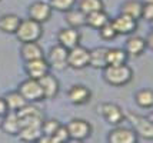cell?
<instances>
[{
    "mask_svg": "<svg viewBox=\"0 0 153 143\" xmlns=\"http://www.w3.org/2000/svg\"><path fill=\"white\" fill-rule=\"evenodd\" d=\"M14 34H16L17 40L22 43L39 41L43 36V24L33 19H22Z\"/></svg>",
    "mask_w": 153,
    "mask_h": 143,
    "instance_id": "obj_2",
    "label": "cell"
},
{
    "mask_svg": "<svg viewBox=\"0 0 153 143\" xmlns=\"http://www.w3.org/2000/svg\"><path fill=\"white\" fill-rule=\"evenodd\" d=\"M60 124H62V123H60L59 120H56V119H43L42 126H40V129H42V135L52 136L54 132L59 129Z\"/></svg>",
    "mask_w": 153,
    "mask_h": 143,
    "instance_id": "obj_30",
    "label": "cell"
},
{
    "mask_svg": "<svg viewBox=\"0 0 153 143\" xmlns=\"http://www.w3.org/2000/svg\"><path fill=\"white\" fill-rule=\"evenodd\" d=\"M1 129L4 130L6 133L12 135V136H17L20 132V119L17 116V112H12L9 110L6 115L1 117Z\"/></svg>",
    "mask_w": 153,
    "mask_h": 143,
    "instance_id": "obj_18",
    "label": "cell"
},
{
    "mask_svg": "<svg viewBox=\"0 0 153 143\" xmlns=\"http://www.w3.org/2000/svg\"><path fill=\"white\" fill-rule=\"evenodd\" d=\"M67 52L69 50L66 47H63L62 44H59V43L53 47H50L46 59L50 69L57 70V72H62V70L67 69Z\"/></svg>",
    "mask_w": 153,
    "mask_h": 143,
    "instance_id": "obj_7",
    "label": "cell"
},
{
    "mask_svg": "<svg viewBox=\"0 0 153 143\" xmlns=\"http://www.w3.org/2000/svg\"><path fill=\"white\" fill-rule=\"evenodd\" d=\"M103 70V79L107 84L113 87H120L126 86L127 83L133 80V69L130 67L127 63L117 64V66H106Z\"/></svg>",
    "mask_w": 153,
    "mask_h": 143,
    "instance_id": "obj_1",
    "label": "cell"
},
{
    "mask_svg": "<svg viewBox=\"0 0 153 143\" xmlns=\"http://www.w3.org/2000/svg\"><path fill=\"white\" fill-rule=\"evenodd\" d=\"M0 1H1V0H0Z\"/></svg>",
    "mask_w": 153,
    "mask_h": 143,
    "instance_id": "obj_36",
    "label": "cell"
},
{
    "mask_svg": "<svg viewBox=\"0 0 153 143\" xmlns=\"http://www.w3.org/2000/svg\"><path fill=\"white\" fill-rule=\"evenodd\" d=\"M25 70L30 79H40L42 76L50 72V66L45 57H40V59L25 61Z\"/></svg>",
    "mask_w": 153,
    "mask_h": 143,
    "instance_id": "obj_14",
    "label": "cell"
},
{
    "mask_svg": "<svg viewBox=\"0 0 153 143\" xmlns=\"http://www.w3.org/2000/svg\"><path fill=\"white\" fill-rule=\"evenodd\" d=\"M65 14H66V23L69 24V27L80 29L86 26V14L83 13L79 7L77 9L72 7L70 10L65 12Z\"/></svg>",
    "mask_w": 153,
    "mask_h": 143,
    "instance_id": "obj_21",
    "label": "cell"
},
{
    "mask_svg": "<svg viewBox=\"0 0 153 143\" xmlns=\"http://www.w3.org/2000/svg\"><path fill=\"white\" fill-rule=\"evenodd\" d=\"M142 6H143V3L139 0H126L120 4V13L139 20L140 13H142Z\"/></svg>",
    "mask_w": 153,
    "mask_h": 143,
    "instance_id": "obj_23",
    "label": "cell"
},
{
    "mask_svg": "<svg viewBox=\"0 0 153 143\" xmlns=\"http://www.w3.org/2000/svg\"><path fill=\"white\" fill-rule=\"evenodd\" d=\"M125 50L129 55V57H139L142 56L145 52L147 50V44L145 37H140V36H130L126 40L125 44Z\"/></svg>",
    "mask_w": 153,
    "mask_h": 143,
    "instance_id": "obj_17",
    "label": "cell"
},
{
    "mask_svg": "<svg viewBox=\"0 0 153 143\" xmlns=\"http://www.w3.org/2000/svg\"><path fill=\"white\" fill-rule=\"evenodd\" d=\"M140 19L149 21V23L153 20V3H143L142 13H140Z\"/></svg>",
    "mask_w": 153,
    "mask_h": 143,
    "instance_id": "obj_32",
    "label": "cell"
},
{
    "mask_svg": "<svg viewBox=\"0 0 153 143\" xmlns=\"http://www.w3.org/2000/svg\"><path fill=\"white\" fill-rule=\"evenodd\" d=\"M134 102L140 109H152L153 93L150 89H140L134 95Z\"/></svg>",
    "mask_w": 153,
    "mask_h": 143,
    "instance_id": "obj_26",
    "label": "cell"
},
{
    "mask_svg": "<svg viewBox=\"0 0 153 143\" xmlns=\"http://www.w3.org/2000/svg\"><path fill=\"white\" fill-rule=\"evenodd\" d=\"M20 57L25 61L45 57L43 47L40 46L39 41H26V43H22V46H20Z\"/></svg>",
    "mask_w": 153,
    "mask_h": 143,
    "instance_id": "obj_16",
    "label": "cell"
},
{
    "mask_svg": "<svg viewBox=\"0 0 153 143\" xmlns=\"http://www.w3.org/2000/svg\"><path fill=\"white\" fill-rule=\"evenodd\" d=\"M40 83V86H42V90H43V96H45V100L49 99V100H52L54 99L56 96L59 95L60 92V83L57 80V77L54 75H52L50 72L46 73L45 76H42L40 79H37Z\"/></svg>",
    "mask_w": 153,
    "mask_h": 143,
    "instance_id": "obj_13",
    "label": "cell"
},
{
    "mask_svg": "<svg viewBox=\"0 0 153 143\" xmlns=\"http://www.w3.org/2000/svg\"><path fill=\"white\" fill-rule=\"evenodd\" d=\"M146 40V44H147V49L150 50V49L153 47V44H152V33H149L147 34V39H145Z\"/></svg>",
    "mask_w": 153,
    "mask_h": 143,
    "instance_id": "obj_34",
    "label": "cell"
},
{
    "mask_svg": "<svg viewBox=\"0 0 153 143\" xmlns=\"http://www.w3.org/2000/svg\"><path fill=\"white\" fill-rule=\"evenodd\" d=\"M20 19L17 14H3L0 16V32L7 34H14L20 24Z\"/></svg>",
    "mask_w": 153,
    "mask_h": 143,
    "instance_id": "obj_22",
    "label": "cell"
},
{
    "mask_svg": "<svg viewBox=\"0 0 153 143\" xmlns=\"http://www.w3.org/2000/svg\"><path fill=\"white\" fill-rule=\"evenodd\" d=\"M110 20L113 23L117 34H122V36L133 34L136 32V29H137V20L130 17V16H126V14L119 13L114 19H110Z\"/></svg>",
    "mask_w": 153,
    "mask_h": 143,
    "instance_id": "obj_12",
    "label": "cell"
},
{
    "mask_svg": "<svg viewBox=\"0 0 153 143\" xmlns=\"http://www.w3.org/2000/svg\"><path fill=\"white\" fill-rule=\"evenodd\" d=\"M89 66V49L77 44L67 52V67L82 70Z\"/></svg>",
    "mask_w": 153,
    "mask_h": 143,
    "instance_id": "obj_6",
    "label": "cell"
},
{
    "mask_svg": "<svg viewBox=\"0 0 153 143\" xmlns=\"http://www.w3.org/2000/svg\"><path fill=\"white\" fill-rule=\"evenodd\" d=\"M17 90L20 92V95L25 97V100L27 103H37L45 100V96H43V90L42 86L37 79H26L19 84Z\"/></svg>",
    "mask_w": 153,
    "mask_h": 143,
    "instance_id": "obj_4",
    "label": "cell"
},
{
    "mask_svg": "<svg viewBox=\"0 0 153 143\" xmlns=\"http://www.w3.org/2000/svg\"><path fill=\"white\" fill-rule=\"evenodd\" d=\"M4 102L7 104V109L12 110V112H17L20 110L23 106H26L27 102L25 100V97L20 95L19 90H13V92H9L6 95V97H3Z\"/></svg>",
    "mask_w": 153,
    "mask_h": 143,
    "instance_id": "obj_25",
    "label": "cell"
},
{
    "mask_svg": "<svg viewBox=\"0 0 153 143\" xmlns=\"http://www.w3.org/2000/svg\"><path fill=\"white\" fill-rule=\"evenodd\" d=\"M57 43L62 44L63 47H66L67 50L74 47V46H77V44H80L79 29H74V27L60 29L59 33H57Z\"/></svg>",
    "mask_w": 153,
    "mask_h": 143,
    "instance_id": "obj_15",
    "label": "cell"
},
{
    "mask_svg": "<svg viewBox=\"0 0 153 143\" xmlns=\"http://www.w3.org/2000/svg\"><path fill=\"white\" fill-rule=\"evenodd\" d=\"M109 20H110V17H109V14L105 12V9L86 14V24L89 27L96 29V30H99V29L102 27L105 23H107Z\"/></svg>",
    "mask_w": 153,
    "mask_h": 143,
    "instance_id": "obj_24",
    "label": "cell"
},
{
    "mask_svg": "<svg viewBox=\"0 0 153 143\" xmlns=\"http://www.w3.org/2000/svg\"><path fill=\"white\" fill-rule=\"evenodd\" d=\"M106 52L107 47H103V46L89 50V66L93 69H100V70L106 67Z\"/></svg>",
    "mask_w": 153,
    "mask_h": 143,
    "instance_id": "obj_19",
    "label": "cell"
},
{
    "mask_svg": "<svg viewBox=\"0 0 153 143\" xmlns=\"http://www.w3.org/2000/svg\"><path fill=\"white\" fill-rule=\"evenodd\" d=\"M100 113L103 116V119L112 126H119L126 119V116L123 113V109L116 103H103L100 106Z\"/></svg>",
    "mask_w": 153,
    "mask_h": 143,
    "instance_id": "obj_9",
    "label": "cell"
},
{
    "mask_svg": "<svg viewBox=\"0 0 153 143\" xmlns=\"http://www.w3.org/2000/svg\"><path fill=\"white\" fill-rule=\"evenodd\" d=\"M67 99L74 106H83L90 102L92 90L85 84H73L67 90Z\"/></svg>",
    "mask_w": 153,
    "mask_h": 143,
    "instance_id": "obj_11",
    "label": "cell"
},
{
    "mask_svg": "<svg viewBox=\"0 0 153 143\" xmlns=\"http://www.w3.org/2000/svg\"><path fill=\"white\" fill-rule=\"evenodd\" d=\"M49 4L52 7V10L65 13L67 10H70L72 7H74L76 0H49Z\"/></svg>",
    "mask_w": 153,
    "mask_h": 143,
    "instance_id": "obj_29",
    "label": "cell"
},
{
    "mask_svg": "<svg viewBox=\"0 0 153 143\" xmlns=\"http://www.w3.org/2000/svg\"><path fill=\"white\" fill-rule=\"evenodd\" d=\"M69 133H67L66 126L60 124L59 129L54 132L53 135L50 136V143H63V142H69Z\"/></svg>",
    "mask_w": 153,
    "mask_h": 143,
    "instance_id": "obj_31",
    "label": "cell"
},
{
    "mask_svg": "<svg viewBox=\"0 0 153 143\" xmlns=\"http://www.w3.org/2000/svg\"><path fill=\"white\" fill-rule=\"evenodd\" d=\"M52 7L47 1L43 0H36L33 1L30 6L27 7V16L29 19H33V20L39 21V23H46L50 17H52Z\"/></svg>",
    "mask_w": 153,
    "mask_h": 143,
    "instance_id": "obj_8",
    "label": "cell"
},
{
    "mask_svg": "<svg viewBox=\"0 0 153 143\" xmlns=\"http://www.w3.org/2000/svg\"><path fill=\"white\" fill-rule=\"evenodd\" d=\"M79 9L85 14H89L97 10H103L105 3L103 0H79Z\"/></svg>",
    "mask_w": 153,
    "mask_h": 143,
    "instance_id": "obj_27",
    "label": "cell"
},
{
    "mask_svg": "<svg viewBox=\"0 0 153 143\" xmlns=\"http://www.w3.org/2000/svg\"><path fill=\"white\" fill-rule=\"evenodd\" d=\"M129 60V55L126 53L125 49L120 47H107L106 52V63L107 66H117V64H123L127 63Z\"/></svg>",
    "mask_w": 153,
    "mask_h": 143,
    "instance_id": "obj_20",
    "label": "cell"
},
{
    "mask_svg": "<svg viewBox=\"0 0 153 143\" xmlns=\"http://www.w3.org/2000/svg\"><path fill=\"white\" fill-rule=\"evenodd\" d=\"M67 133H69V139L74 140V142H83L90 137L93 127L90 122H87L86 119H72L70 122L66 124Z\"/></svg>",
    "mask_w": 153,
    "mask_h": 143,
    "instance_id": "obj_3",
    "label": "cell"
},
{
    "mask_svg": "<svg viewBox=\"0 0 153 143\" xmlns=\"http://www.w3.org/2000/svg\"><path fill=\"white\" fill-rule=\"evenodd\" d=\"M142 3H153V0H142Z\"/></svg>",
    "mask_w": 153,
    "mask_h": 143,
    "instance_id": "obj_35",
    "label": "cell"
},
{
    "mask_svg": "<svg viewBox=\"0 0 153 143\" xmlns=\"http://www.w3.org/2000/svg\"><path fill=\"white\" fill-rule=\"evenodd\" d=\"M107 140L110 143H137L139 136L136 135V132L130 127L125 126H114L107 135Z\"/></svg>",
    "mask_w": 153,
    "mask_h": 143,
    "instance_id": "obj_10",
    "label": "cell"
},
{
    "mask_svg": "<svg viewBox=\"0 0 153 143\" xmlns=\"http://www.w3.org/2000/svg\"><path fill=\"white\" fill-rule=\"evenodd\" d=\"M7 112H9V109H7L6 102H4V99H3V97H0V117H3Z\"/></svg>",
    "mask_w": 153,
    "mask_h": 143,
    "instance_id": "obj_33",
    "label": "cell"
},
{
    "mask_svg": "<svg viewBox=\"0 0 153 143\" xmlns=\"http://www.w3.org/2000/svg\"><path fill=\"white\" fill-rule=\"evenodd\" d=\"M99 34H100V37L106 41L114 40V39L119 36L117 32H116V29H114V26H113V23H112V20H109L107 23H105V24L99 29Z\"/></svg>",
    "mask_w": 153,
    "mask_h": 143,
    "instance_id": "obj_28",
    "label": "cell"
},
{
    "mask_svg": "<svg viewBox=\"0 0 153 143\" xmlns=\"http://www.w3.org/2000/svg\"><path fill=\"white\" fill-rule=\"evenodd\" d=\"M126 117H129V120L133 126V130L136 132V135L143 139H147V140H152L153 139V123L152 119L149 117H145L142 115H137V113H133V112H129L127 115H125Z\"/></svg>",
    "mask_w": 153,
    "mask_h": 143,
    "instance_id": "obj_5",
    "label": "cell"
}]
</instances>
